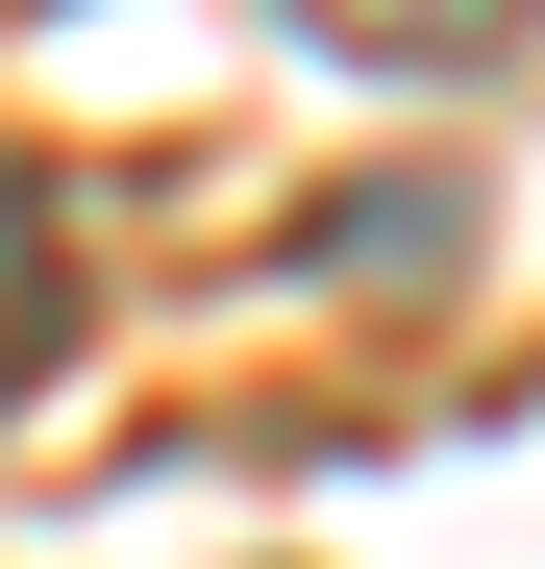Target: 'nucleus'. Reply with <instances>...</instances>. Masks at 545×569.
Segmentation results:
<instances>
[{"instance_id": "1", "label": "nucleus", "mask_w": 545, "mask_h": 569, "mask_svg": "<svg viewBox=\"0 0 545 569\" xmlns=\"http://www.w3.org/2000/svg\"><path fill=\"white\" fill-rule=\"evenodd\" d=\"M298 50H347V74H472V50H521L545 0H272Z\"/></svg>"}, {"instance_id": "2", "label": "nucleus", "mask_w": 545, "mask_h": 569, "mask_svg": "<svg viewBox=\"0 0 545 569\" xmlns=\"http://www.w3.org/2000/svg\"><path fill=\"white\" fill-rule=\"evenodd\" d=\"M50 347H75V223H50V173L0 149V397H26Z\"/></svg>"}]
</instances>
